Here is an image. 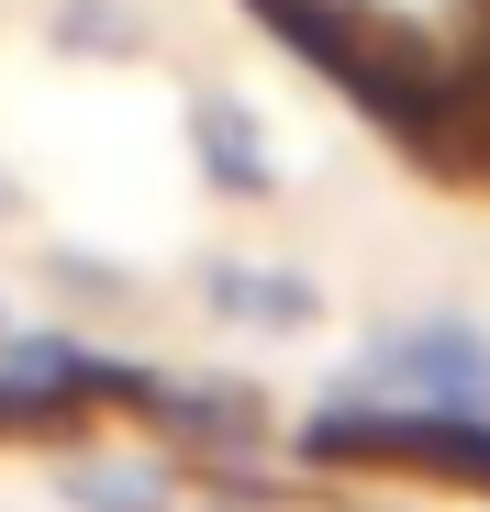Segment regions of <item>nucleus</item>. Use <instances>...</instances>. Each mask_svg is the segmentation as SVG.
<instances>
[{
  "label": "nucleus",
  "instance_id": "obj_1",
  "mask_svg": "<svg viewBox=\"0 0 490 512\" xmlns=\"http://www.w3.org/2000/svg\"><path fill=\"white\" fill-rule=\"evenodd\" d=\"M301 457L312 468H401V479H446L490 501V412H435V401H401V412H312L301 423Z\"/></svg>",
  "mask_w": 490,
  "mask_h": 512
},
{
  "label": "nucleus",
  "instance_id": "obj_2",
  "mask_svg": "<svg viewBox=\"0 0 490 512\" xmlns=\"http://www.w3.org/2000/svg\"><path fill=\"white\" fill-rule=\"evenodd\" d=\"M257 12H268L323 78H346L357 101H379V112H424V90H435L424 34L390 23L379 0H257Z\"/></svg>",
  "mask_w": 490,
  "mask_h": 512
},
{
  "label": "nucleus",
  "instance_id": "obj_3",
  "mask_svg": "<svg viewBox=\"0 0 490 512\" xmlns=\"http://www.w3.org/2000/svg\"><path fill=\"white\" fill-rule=\"evenodd\" d=\"M368 379L401 401H435V412H490V334L479 323H413L368 357Z\"/></svg>",
  "mask_w": 490,
  "mask_h": 512
},
{
  "label": "nucleus",
  "instance_id": "obj_4",
  "mask_svg": "<svg viewBox=\"0 0 490 512\" xmlns=\"http://www.w3.org/2000/svg\"><path fill=\"white\" fill-rule=\"evenodd\" d=\"M190 156H201V179H212L223 201H279V190H290L268 123L245 112L234 90H201V101H190Z\"/></svg>",
  "mask_w": 490,
  "mask_h": 512
},
{
  "label": "nucleus",
  "instance_id": "obj_5",
  "mask_svg": "<svg viewBox=\"0 0 490 512\" xmlns=\"http://www.w3.org/2000/svg\"><path fill=\"white\" fill-rule=\"evenodd\" d=\"M201 312L245 323V334H301V323H323V290L301 268H268V256H212L201 268Z\"/></svg>",
  "mask_w": 490,
  "mask_h": 512
},
{
  "label": "nucleus",
  "instance_id": "obj_6",
  "mask_svg": "<svg viewBox=\"0 0 490 512\" xmlns=\"http://www.w3.org/2000/svg\"><path fill=\"white\" fill-rule=\"evenodd\" d=\"M56 501H67V512H179V468L145 457V446H123V457H67V468H56Z\"/></svg>",
  "mask_w": 490,
  "mask_h": 512
},
{
  "label": "nucleus",
  "instance_id": "obj_7",
  "mask_svg": "<svg viewBox=\"0 0 490 512\" xmlns=\"http://www.w3.org/2000/svg\"><path fill=\"white\" fill-rule=\"evenodd\" d=\"M45 34L67 56H145V12H134V0H56Z\"/></svg>",
  "mask_w": 490,
  "mask_h": 512
},
{
  "label": "nucleus",
  "instance_id": "obj_8",
  "mask_svg": "<svg viewBox=\"0 0 490 512\" xmlns=\"http://www.w3.org/2000/svg\"><path fill=\"white\" fill-rule=\"evenodd\" d=\"M45 279H56V290H78V301H123L112 256H90V245H56V256H45Z\"/></svg>",
  "mask_w": 490,
  "mask_h": 512
},
{
  "label": "nucleus",
  "instance_id": "obj_9",
  "mask_svg": "<svg viewBox=\"0 0 490 512\" xmlns=\"http://www.w3.org/2000/svg\"><path fill=\"white\" fill-rule=\"evenodd\" d=\"M12 212H23V190H12V167H0V223H12Z\"/></svg>",
  "mask_w": 490,
  "mask_h": 512
}]
</instances>
